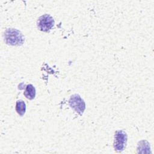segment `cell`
Masks as SVG:
<instances>
[{
    "label": "cell",
    "mask_w": 154,
    "mask_h": 154,
    "mask_svg": "<svg viewBox=\"0 0 154 154\" xmlns=\"http://www.w3.org/2000/svg\"><path fill=\"white\" fill-rule=\"evenodd\" d=\"M4 38L7 44L12 46L22 45L25 40L21 32L14 28H8L5 30Z\"/></svg>",
    "instance_id": "6da1fadb"
},
{
    "label": "cell",
    "mask_w": 154,
    "mask_h": 154,
    "mask_svg": "<svg viewBox=\"0 0 154 154\" xmlns=\"http://www.w3.org/2000/svg\"><path fill=\"white\" fill-rule=\"evenodd\" d=\"M128 136L126 133L123 130L116 131L114 135V147L117 152H122L126 144Z\"/></svg>",
    "instance_id": "7a4b0ae2"
},
{
    "label": "cell",
    "mask_w": 154,
    "mask_h": 154,
    "mask_svg": "<svg viewBox=\"0 0 154 154\" xmlns=\"http://www.w3.org/2000/svg\"><path fill=\"white\" fill-rule=\"evenodd\" d=\"M70 106L79 114L82 115L85 109V103L79 94H75L71 96L69 100Z\"/></svg>",
    "instance_id": "3957f363"
},
{
    "label": "cell",
    "mask_w": 154,
    "mask_h": 154,
    "mask_svg": "<svg viewBox=\"0 0 154 154\" xmlns=\"http://www.w3.org/2000/svg\"><path fill=\"white\" fill-rule=\"evenodd\" d=\"M37 23V27L40 31L48 32L53 27L54 25V20L49 14H45L38 19Z\"/></svg>",
    "instance_id": "277c9868"
},
{
    "label": "cell",
    "mask_w": 154,
    "mask_h": 154,
    "mask_svg": "<svg viewBox=\"0 0 154 154\" xmlns=\"http://www.w3.org/2000/svg\"><path fill=\"white\" fill-rule=\"evenodd\" d=\"M25 96L28 99H33L35 96V88L32 84H28L26 86L23 93Z\"/></svg>",
    "instance_id": "5b68a950"
},
{
    "label": "cell",
    "mask_w": 154,
    "mask_h": 154,
    "mask_svg": "<svg viewBox=\"0 0 154 154\" xmlns=\"http://www.w3.org/2000/svg\"><path fill=\"white\" fill-rule=\"evenodd\" d=\"M16 111L20 116H23L26 111V105L24 101L19 100L16 102Z\"/></svg>",
    "instance_id": "8992f818"
}]
</instances>
